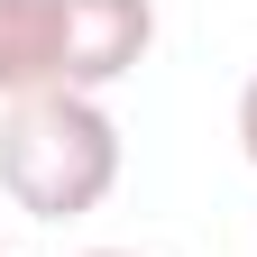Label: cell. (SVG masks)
<instances>
[{
	"mask_svg": "<svg viewBox=\"0 0 257 257\" xmlns=\"http://www.w3.org/2000/svg\"><path fill=\"white\" fill-rule=\"evenodd\" d=\"M156 46V0H0V101L101 92Z\"/></svg>",
	"mask_w": 257,
	"mask_h": 257,
	"instance_id": "obj_1",
	"label": "cell"
},
{
	"mask_svg": "<svg viewBox=\"0 0 257 257\" xmlns=\"http://www.w3.org/2000/svg\"><path fill=\"white\" fill-rule=\"evenodd\" d=\"M0 184L37 220H83L119 184V119L92 92H37L0 110Z\"/></svg>",
	"mask_w": 257,
	"mask_h": 257,
	"instance_id": "obj_2",
	"label": "cell"
},
{
	"mask_svg": "<svg viewBox=\"0 0 257 257\" xmlns=\"http://www.w3.org/2000/svg\"><path fill=\"white\" fill-rule=\"evenodd\" d=\"M239 147H248V166H257V74H248V92H239Z\"/></svg>",
	"mask_w": 257,
	"mask_h": 257,
	"instance_id": "obj_3",
	"label": "cell"
},
{
	"mask_svg": "<svg viewBox=\"0 0 257 257\" xmlns=\"http://www.w3.org/2000/svg\"><path fill=\"white\" fill-rule=\"evenodd\" d=\"M83 257H128V248H83Z\"/></svg>",
	"mask_w": 257,
	"mask_h": 257,
	"instance_id": "obj_4",
	"label": "cell"
}]
</instances>
